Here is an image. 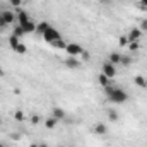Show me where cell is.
I'll return each instance as SVG.
<instances>
[{
  "label": "cell",
  "mask_w": 147,
  "mask_h": 147,
  "mask_svg": "<svg viewBox=\"0 0 147 147\" xmlns=\"http://www.w3.org/2000/svg\"><path fill=\"white\" fill-rule=\"evenodd\" d=\"M105 91H106V94H108V98H110L113 103H125L127 99H128V94L123 91V89H118V87H111V86H106L105 87Z\"/></svg>",
  "instance_id": "1"
},
{
  "label": "cell",
  "mask_w": 147,
  "mask_h": 147,
  "mask_svg": "<svg viewBox=\"0 0 147 147\" xmlns=\"http://www.w3.org/2000/svg\"><path fill=\"white\" fill-rule=\"evenodd\" d=\"M41 36L45 38V39H46L48 43H53V41H57V39H60V33H58L57 29H53V28L50 26V28H48V29H46V31H45V33H43Z\"/></svg>",
  "instance_id": "2"
},
{
  "label": "cell",
  "mask_w": 147,
  "mask_h": 147,
  "mask_svg": "<svg viewBox=\"0 0 147 147\" xmlns=\"http://www.w3.org/2000/svg\"><path fill=\"white\" fill-rule=\"evenodd\" d=\"M67 53L70 55V57H77V55H80L84 50H82V46L80 45H77V43H70V45H67Z\"/></svg>",
  "instance_id": "3"
},
{
  "label": "cell",
  "mask_w": 147,
  "mask_h": 147,
  "mask_svg": "<svg viewBox=\"0 0 147 147\" xmlns=\"http://www.w3.org/2000/svg\"><path fill=\"white\" fill-rule=\"evenodd\" d=\"M103 74H105L108 79H113V77L116 75V69H115V65L110 63V62H106V63L103 65Z\"/></svg>",
  "instance_id": "4"
},
{
  "label": "cell",
  "mask_w": 147,
  "mask_h": 147,
  "mask_svg": "<svg viewBox=\"0 0 147 147\" xmlns=\"http://www.w3.org/2000/svg\"><path fill=\"white\" fill-rule=\"evenodd\" d=\"M140 36H142L140 28H135V29H132V31H130V34L127 36V39H128V43H132V41H137Z\"/></svg>",
  "instance_id": "5"
},
{
  "label": "cell",
  "mask_w": 147,
  "mask_h": 147,
  "mask_svg": "<svg viewBox=\"0 0 147 147\" xmlns=\"http://www.w3.org/2000/svg\"><path fill=\"white\" fill-rule=\"evenodd\" d=\"M17 19H19V26H24L26 22H29V21H31V19H29V16H28L26 12H22V10H19Z\"/></svg>",
  "instance_id": "6"
},
{
  "label": "cell",
  "mask_w": 147,
  "mask_h": 147,
  "mask_svg": "<svg viewBox=\"0 0 147 147\" xmlns=\"http://www.w3.org/2000/svg\"><path fill=\"white\" fill-rule=\"evenodd\" d=\"M22 29H24V33H34V31H36V24H34L33 21H29V22H26V24L22 26Z\"/></svg>",
  "instance_id": "7"
},
{
  "label": "cell",
  "mask_w": 147,
  "mask_h": 147,
  "mask_svg": "<svg viewBox=\"0 0 147 147\" xmlns=\"http://www.w3.org/2000/svg\"><path fill=\"white\" fill-rule=\"evenodd\" d=\"M108 62H110V63H113V65L120 63V62H121V55H120V53H111L110 58H108Z\"/></svg>",
  "instance_id": "8"
},
{
  "label": "cell",
  "mask_w": 147,
  "mask_h": 147,
  "mask_svg": "<svg viewBox=\"0 0 147 147\" xmlns=\"http://www.w3.org/2000/svg\"><path fill=\"white\" fill-rule=\"evenodd\" d=\"M51 115H53V118H57V120H62V118L65 116V111L62 110V108H53Z\"/></svg>",
  "instance_id": "9"
},
{
  "label": "cell",
  "mask_w": 147,
  "mask_h": 147,
  "mask_svg": "<svg viewBox=\"0 0 147 147\" xmlns=\"http://www.w3.org/2000/svg\"><path fill=\"white\" fill-rule=\"evenodd\" d=\"M67 67H70V69H77L79 65H80V62L79 60H75V57H70V58H67Z\"/></svg>",
  "instance_id": "10"
},
{
  "label": "cell",
  "mask_w": 147,
  "mask_h": 147,
  "mask_svg": "<svg viewBox=\"0 0 147 147\" xmlns=\"http://www.w3.org/2000/svg\"><path fill=\"white\" fill-rule=\"evenodd\" d=\"M2 16H3V19H5V22H7V24L14 22V14H12L10 10H5V12H2Z\"/></svg>",
  "instance_id": "11"
},
{
  "label": "cell",
  "mask_w": 147,
  "mask_h": 147,
  "mask_svg": "<svg viewBox=\"0 0 147 147\" xmlns=\"http://www.w3.org/2000/svg\"><path fill=\"white\" fill-rule=\"evenodd\" d=\"M48 28H50V24H48V22H39V24L36 26V33L43 34V33H45V31H46Z\"/></svg>",
  "instance_id": "12"
},
{
  "label": "cell",
  "mask_w": 147,
  "mask_h": 147,
  "mask_svg": "<svg viewBox=\"0 0 147 147\" xmlns=\"http://www.w3.org/2000/svg\"><path fill=\"white\" fill-rule=\"evenodd\" d=\"M134 82H135V84H137L139 87H147V80L144 79V77H142V75H137Z\"/></svg>",
  "instance_id": "13"
},
{
  "label": "cell",
  "mask_w": 147,
  "mask_h": 147,
  "mask_svg": "<svg viewBox=\"0 0 147 147\" xmlns=\"http://www.w3.org/2000/svg\"><path fill=\"white\" fill-rule=\"evenodd\" d=\"M94 132L99 134V135H103V134H106V127H105L103 123H98V125L94 127Z\"/></svg>",
  "instance_id": "14"
},
{
  "label": "cell",
  "mask_w": 147,
  "mask_h": 147,
  "mask_svg": "<svg viewBox=\"0 0 147 147\" xmlns=\"http://www.w3.org/2000/svg\"><path fill=\"white\" fill-rule=\"evenodd\" d=\"M98 80H99V84H101V86H105V87H106V86H110V84H108V82H110V79H108L105 74H101V75L98 77Z\"/></svg>",
  "instance_id": "15"
},
{
  "label": "cell",
  "mask_w": 147,
  "mask_h": 147,
  "mask_svg": "<svg viewBox=\"0 0 147 147\" xmlns=\"http://www.w3.org/2000/svg\"><path fill=\"white\" fill-rule=\"evenodd\" d=\"M57 121H58V120H57V118H53V116H51V118H48V120L45 121V123H46V128H55Z\"/></svg>",
  "instance_id": "16"
},
{
  "label": "cell",
  "mask_w": 147,
  "mask_h": 147,
  "mask_svg": "<svg viewBox=\"0 0 147 147\" xmlns=\"http://www.w3.org/2000/svg\"><path fill=\"white\" fill-rule=\"evenodd\" d=\"M9 41H10V46H12V50H16V48L19 46V38H17V36H14V34H12Z\"/></svg>",
  "instance_id": "17"
},
{
  "label": "cell",
  "mask_w": 147,
  "mask_h": 147,
  "mask_svg": "<svg viewBox=\"0 0 147 147\" xmlns=\"http://www.w3.org/2000/svg\"><path fill=\"white\" fill-rule=\"evenodd\" d=\"M53 45H55V48H67V43L60 38V39H57V41H53Z\"/></svg>",
  "instance_id": "18"
},
{
  "label": "cell",
  "mask_w": 147,
  "mask_h": 147,
  "mask_svg": "<svg viewBox=\"0 0 147 147\" xmlns=\"http://www.w3.org/2000/svg\"><path fill=\"white\" fill-rule=\"evenodd\" d=\"M128 48H130L132 51H137V50L140 48V45H139V41H132V43H128Z\"/></svg>",
  "instance_id": "19"
},
{
  "label": "cell",
  "mask_w": 147,
  "mask_h": 147,
  "mask_svg": "<svg viewBox=\"0 0 147 147\" xmlns=\"http://www.w3.org/2000/svg\"><path fill=\"white\" fill-rule=\"evenodd\" d=\"M22 34H26V33H24V29H22V26H17V28H16V29H14V36H22Z\"/></svg>",
  "instance_id": "20"
},
{
  "label": "cell",
  "mask_w": 147,
  "mask_h": 147,
  "mask_svg": "<svg viewBox=\"0 0 147 147\" xmlns=\"http://www.w3.org/2000/svg\"><path fill=\"white\" fill-rule=\"evenodd\" d=\"M14 118H16L17 121H22V120H24V113H22L21 110H17L16 113H14Z\"/></svg>",
  "instance_id": "21"
},
{
  "label": "cell",
  "mask_w": 147,
  "mask_h": 147,
  "mask_svg": "<svg viewBox=\"0 0 147 147\" xmlns=\"http://www.w3.org/2000/svg\"><path fill=\"white\" fill-rule=\"evenodd\" d=\"M108 116H110L111 121H116V120H118V113H116V111H113V110L108 111Z\"/></svg>",
  "instance_id": "22"
},
{
  "label": "cell",
  "mask_w": 147,
  "mask_h": 147,
  "mask_svg": "<svg viewBox=\"0 0 147 147\" xmlns=\"http://www.w3.org/2000/svg\"><path fill=\"white\" fill-rule=\"evenodd\" d=\"M14 51H17V53H26V46H24L22 43H19V46H17Z\"/></svg>",
  "instance_id": "23"
},
{
  "label": "cell",
  "mask_w": 147,
  "mask_h": 147,
  "mask_svg": "<svg viewBox=\"0 0 147 147\" xmlns=\"http://www.w3.org/2000/svg\"><path fill=\"white\" fill-rule=\"evenodd\" d=\"M31 123H33V125L39 123V116H38V115H33V116H31Z\"/></svg>",
  "instance_id": "24"
},
{
  "label": "cell",
  "mask_w": 147,
  "mask_h": 147,
  "mask_svg": "<svg viewBox=\"0 0 147 147\" xmlns=\"http://www.w3.org/2000/svg\"><path fill=\"white\" fill-rule=\"evenodd\" d=\"M5 26H7V22H5V19H3V16L0 14V29H3Z\"/></svg>",
  "instance_id": "25"
},
{
  "label": "cell",
  "mask_w": 147,
  "mask_h": 147,
  "mask_svg": "<svg viewBox=\"0 0 147 147\" xmlns=\"http://www.w3.org/2000/svg\"><path fill=\"white\" fill-rule=\"evenodd\" d=\"M140 31H147V19H144L140 22Z\"/></svg>",
  "instance_id": "26"
},
{
  "label": "cell",
  "mask_w": 147,
  "mask_h": 147,
  "mask_svg": "<svg viewBox=\"0 0 147 147\" xmlns=\"http://www.w3.org/2000/svg\"><path fill=\"white\" fill-rule=\"evenodd\" d=\"M80 55H82V58H84V60H89V58H91V53H89V51H82Z\"/></svg>",
  "instance_id": "27"
},
{
  "label": "cell",
  "mask_w": 147,
  "mask_h": 147,
  "mask_svg": "<svg viewBox=\"0 0 147 147\" xmlns=\"http://www.w3.org/2000/svg\"><path fill=\"white\" fill-rule=\"evenodd\" d=\"M120 63H123V65H128V63H130V58H128V57H121V62H120Z\"/></svg>",
  "instance_id": "28"
},
{
  "label": "cell",
  "mask_w": 147,
  "mask_h": 147,
  "mask_svg": "<svg viewBox=\"0 0 147 147\" xmlns=\"http://www.w3.org/2000/svg\"><path fill=\"white\" fill-rule=\"evenodd\" d=\"M10 3H12L14 7H17V9H19V5L22 3V0H10Z\"/></svg>",
  "instance_id": "29"
},
{
  "label": "cell",
  "mask_w": 147,
  "mask_h": 147,
  "mask_svg": "<svg viewBox=\"0 0 147 147\" xmlns=\"http://www.w3.org/2000/svg\"><path fill=\"white\" fill-rule=\"evenodd\" d=\"M127 43H128V39H127L125 36H123V38H120V45H127Z\"/></svg>",
  "instance_id": "30"
},
{
  "label": "cell",
  "mask_w": 147,
  "mask_h": 147,
  "mask_svg": "<svg viewBox=\"0 0 147 147\" xmlns=\"http://www.w3.org/2000/svg\"><path fill=\"white\" fill-rule=\"evenodd\" d=\"M140 7L142 9H147V0H140Z\"/></svg>",
  "instance_id": "31"
},
{
  "label": "cell",
  "mask_w": 147,
  "mask_h": 147,
  "mask_svg": "<svg viewBox=\"0 0 147 147\" xmlns=\"http://www.w3.org/2000/svg\"><path fill=\"white\" fill-rule=\"evenodd\" d=\"M10 137H12V139H14V140H17V139H19V134H12V135H10Z\"/></svg>",
  "instance_id": "32"
},
{
  "label": "cell",
  "mask_w": 147,
  "mask_h": 147,
  "mask_svg": "<svg viewBox=\"0 0 147 147\" xmlns=\"http://www.w3.org/2000/svg\"><path fill=\"white\" fill-rule=\"evenodd\" d=\"M2 75H5V70H3V69L0 67V77H2Z\"/></svg>",
  "instance_id": "33"
},
{
  "label": "cell",
  "mask_w": 147,
  "mask_h": 147,
  "mask_svg": "<svg viewBox=\"0 0 147 147\" xmlns=\"http://www.w3.org/2000/svg\"><path fill=\"white\" fill-rule=\"evenodd\" d=\"M99 2H101V3H110L111 0H99Z\"/></svg>",
  "instance_id": "34"
},
{
  "label": "cell",
  "mask_w": 147,
  "mask_h": 147,
  "mask_svg": "<svg viewBox=\"0 0 147 147\" xmlns=\"http://www.w3.org/2000/svg\"><path fill=\"white\" fill-rule=\"evenodd\" d=\"M38 147H46V144H39Z\"/></svg>",
  "instance_id": "35"
},
{
  "label": "cell",
  "mask_w": 147,
  "mask_h": 147,
  "mask_svg": "<svg viewBox=\"0 0 147 147\" xmlns=\"http://www.w3.org/2000/svg\"><path fill=\"white\" fill-rule=\"evenodd\" d=\"M29 147H38V144H33V146H29Z\"/></svg>",
  "instance_id": "36"
},
{
  "label": "cell",
  "mask_w": 147,
  "mask_h": 147,
  "mask_svg": "<svg viewBox=\"0 0 147 147\" xmlns=\"http://www.w3.org/2000/svg\"><path fill=\"white\" fill-rule=\"evenodd\" d=\"M0 147H3V146H2V144H0Z\"/></svg>",
  "instance_id": "37"
},
{
  "label": "cell",
  "mask_w": 147,
  "mask_h": 147,
  "mask_svg": "<svg viewBox=\"0 0 147 147\" xmlns=\"http://www.w3.org/2000/svg\"><path fill=\"white\" fill-rule=\"evenodd\" d=\"M0 123H2V120H0Z\"/></svg>",
  "instance_id": "38"
}]
</instances>
